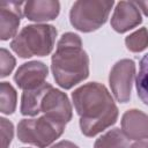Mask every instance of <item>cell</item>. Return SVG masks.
<instances>
[{
	"mask_svg": "<svg viewBox=\"0 0 148 148\" xmlns=\"http://www.w3.org/2000/svg\"><path fill=\"white\" fill-rule=\"evenodd\" d=\"M72 98L80 116L81 132L86 136H95L113 125L118 118V109L108 89L101 83L83 84L73 91Z\"/></svg>",
	"mask_w": 148,
	"mask_h": 148,
	"instance_id": "obj_1",
	"label": "cell"
},
{
	"mask_svg": "<svg viewBox=\"0 0 148 148\" xmlns=\"http://www.w3.org/2000/svg\"><path fill=\"white\" fill-rule=\"evenodd\" d=\"M51 61L54 80L64 89H71L89 75V58L81 38L73 32L62 35Z\"/></svg>",
	"mask_w": 148,
	"mask_h": 148,
	"instance_id": "obj_2",
	"label": "cell"
},
{
	"mask_svg": "<svg viewBox=\"0 0 148 148\" xmlns=\"http://www.w3.org/2000/svg\"><path fill=\"white\" fill-rule=\"evenodd\" d=\"M57 29L50 24H31L24 27L13 39L10 46L21 58L47 56L54 45Z\"/></svg>",
	"mask_w": 148,
	"mask_h": 148,
	"instance_id": "obj_3",
	"label": "cell"
},
{
	"mask_svg": "<svg viewBox=\"0 0 148 148\" xmlns=\"http://www.w3.org/2000/svg\"><path fill=\"white\" fill-rule=\"evenodd\" d=\"M113 1L80 0L72 6L69 18L72 25L83 32H90L102 27L109 16Z\"/></svg>",
	"mask_w": 148,
	"mask_h": 148,
	"instance_id": "obj_4",
	"label": "cell"
},
{
	"mask_svg": "<svg viewBox=\"0 0 148 148\" xmlns=\"http://www.w3.org/2000/svg\"><path fill=\"white\" fill-rule=\"evenodd\" d=\"M65 130V125L59 124L46 116L37 119H23L17 126V138L24 143H30L39 148H45L58 139Z\"/></svg>",
	"mask_w": 148,
	"mask_h": 148,
	"instance_id": "obj_5",
	"label": "cell"
},
{
	"mask_svg": "<svg viewBox=\"0 0 148 148\" xmlns=\"http://www.w3.org/2000/svg\"><path fill=\"white\" fill-rule=\"evenodd\" d=\"M135 75V65L133 60L123 59L116 62L110 72V86L116 99L126 103L131 98L132 83Z\"/></svg>",
	"mask_w": 148,
	"mask_h": 148,
	"instance_id": "obj_6",
	"label": "cell"
},
{
	"mask_svg": "<svg viewBox=\"0 0 148 148\" xmlns=\"http://www.w3.org/2000/svg\"><path fill=\"white\" fill-rule=\"evenodd\" d=\"M40 112L50 119L66 125L72 119V106L65 92L53 87L45 94L40 104Z\"/></svg>",
	"mask_w": 148,
	"mask_h": 148,
	"instance_id": "obj_7",
	"label": "cell"
},
{
	"mask_svg": "<svg viewBox=\"0 0 148 148\" xmlns=\"http://www.w3.org/2000/svg\"><path fill=\"white\" fill-rule=\"evenodd\" d=\"M22 1H0V38L7 40L15 36L22 17Z\"/></svg>",
	"mask_w": 148,
	"mask_h": 148,
	"instance_id": "obj_8",
	"label": "cell"
},
{
	"mask_svg": "<svg viewBox=\"0 0 148 148\" xmlns=\"http://www.w3.org/2000/svg\"><path fill=\"white\" fill-rule=\"evenodd\" d=\"M47 76V67L40 61H29L18 67L14 80L18 88L23 90L35 89L42 86Z\"/></svg>",
	"mask_w": 148,
	"mask_h": 148,
	"instance_id": "obj_9",
	"label": "cell"
},
{
	"mask_svg": "<svg viewBox=\"0 0 148 148\" xmlns=\"http://www.w3.org/2000/svg\"><path fill=\"white\" fill-rule=\"evenodd\" d=\"M139 7L134 1H120L117 3L111 17V25L117 32H126L141 23Z\"/></svg>",
	"mask_w": 148,
	"mask_h": 148,
	"instance_id": "obj_10",
	"label": "cell"
},
{
	"mask_svg": "<svg viewBox=\"0 0 148 148\" xmlns=\"http://www.w3.org/2000/svg\"><path fill=\"white\" fill-rule=\"evenodd\" d=\"M121 130L127 139H148V116L139 110H128L121 118Z\"/></svg>",
	"mask_w": 148,
	"mask_h": 148,
	"instance_id": "obj_11",
	"label": "cell"
},
{
	"mask_svg": "<svg viewBox=\"0 0 148 148\" xmlns=\"http://www.w3.org/2000/svg\"><path fill=\"white\" fill-rule=\"evenodd\" d=\"M60 5L54 0H32L24 2L23 12L28 20L44 22L54 20L59 14Z\"/></svg>",
	"mask_w": 148,
	"mask_h": 148,
	"instance_id": "obj_12",
	"label": "cell"
},
{
	"mask_svg": "<svg viewBox=\"0 0 148 148\" xmlns=\"http://www.w3.org/2000/svg\"><path fill=\"white\" fill-rule=\"evenodd\" d=\"M52 88L50 83H43L42 86L24 90L21 99V113L24 116H36L40 112V104L45 94Z\"/></svg>",
	"mask_w": 148,
	"mask_h": 148,
	"instance_id": "obj_13",
	"label": "cell"
},
{
	"mask_svg": "<svg viewBox=\"0 0 148 148\" xmlns=\"http://www.w3.org/2000/svg\"><path fill=\"white\" fill-rule=\"evenodd\" d=\"M94 148H128V140L123 131L112 128L95 141Z\"/></svg>",
	"mask_w": 148,
	"mask_h": 148,
	"instance_id": "obj_14",
	"label": "cell"
},
{
	"mask_svg": "<svg viewBox=\"0 0 148 148\" xmlns=\"http://www.w3.org/2000/svg\"><path fill=\"white\" fill-rule=\"evenodd\" d=\"M16 108V91L8 82L0 84V110L5 114H10Z\"/></svg>",
	"mask_w": 148,
	"mask_h": 148,
	"instance_id": "obj_15",
	"label": "cell"
},
{
	"mask_svg": "<svg viewBox=\"0 0 148 148\" xmlns=\"http://www.w3.org/2000/svg\"><path fill=\"white\" fill-rule=\"evenodd\" d=\"M136 91L140 99L148 105V53L140 60L139 74L136 75Z\"/></svg>",
	"mask_w": 148,
	"mask_h": 148,
	"instance_id": "obj_16",
	"label": "cell"
},
{
	"mask_svg": "<svg viewBox=\"0 0 148 148\" xmlns=\"http://www.w3.org/2000/svg\"><path fill=\"white\" fill-rule=\"evenodd\" d=\"M127 49L132 52H141L148 46V31L146 28H141L125 39Z\"/></svg>",
	"mask_w": 148,
	"mask_h": 148,
	"instance_id": "obj_17",
	"label": "cell"
},
{
	"mask_svg": "<svg viewBox=\"0 0 148 148\" xmlns=\"http://www.w3.org/2000/svg\"><path fill=\"white\" fill-rule=\"evenodd\" d=\"M0 60H1V73H0V76L5 77L13 71V68L15 66V59L6 49H1Z\"/></svg>",
	"mask_w": 148,
	"mask_h": 148,
	"instance_id": "obj_18",
	"label": "cell"
},
{
	"mask_svg": "<svg viewBox=\"0 0 148 148\" xmlns=\"http://www.w3.org/2000/svg\"><path fill=\"white\" fill-rule=\"evenodd\" d=\"M1 125V148H7L13 139L14 135V127L10 121H8L6 118L0 119Z\"/></svg>",
	"mask_w": 148,
	"mask_h": 148,
	"instance_id": "obj_19",
	"label": "cell"
},
{
	"mask_svg": "<svg viewBox=\"0 0 148 148\" xmlns=\"http://www.w3.org/2000/svg\"><path fill=\"white\" fill-rule=\"evenodd\" d=\"M51 148H79V147L71 141H60L57 145L52 146Z\"/></svg>",
	"mask_w": 148,
	"mask_h": 148,
	"instance_id": "obj_20",
	"label": "cell"
},
{
	"mask_svg": "<svg viewBox=\"0 0 148 148\" xmlns=\"http://www.w3.org/2000/svg\"><path fill=\"white\" fill-rule=\"evenodd\" d=\"M134 2H135V5H136L139 8L142 9L143 14H145L146 16H148V1H134Z\"/></svg>",
	"mask_w": 148,
	"mask_h": 148,
	"instance_id": "obj_21",
	"label": "cell"
},
{
	"mask_svg": "<svg viewBox=\"0 0 148 148\" xmlns=\"http://www.w3.org/2000/svg\"><path fill=\"white\" fill-rule=\"evenodd\" d=\"M131 148H148V141H139L131 146Z\"/></svg>",
	"mask_w": 148,
	"mask_h": 148,
	"instance_id": "obj_22",
	"label": "cell"
}]
</instances>
